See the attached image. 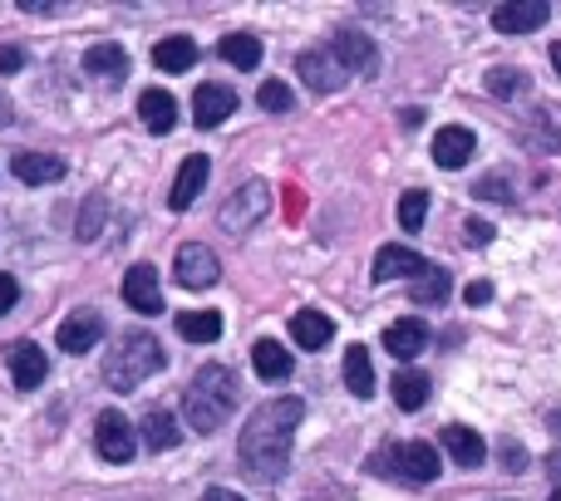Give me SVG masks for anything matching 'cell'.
Masks as SVG:
<instances>
[{
  "instance_id": "1",
  "label": "cell",
  "mask_w": 561,
  "mask_h": 501,
  "mask_svg": "<svg viewBox=\"0 0 561 501\" xmlns=\"http://www.w3.org/2000/svg\"><path fill=\"white\" fill-rule=\"evenodd\" d=\"M306 418V404L296 394L266 398L252 418L242 423V443H237V457H242V473L252 482H280L290 467V443H296V428Z\"/></svg>"
},
{
  "instance_id": "2",
  "label": "cell",
  "mask_w": 561,
  "mask_h": 501,
  "mask_svg": "<svg viewBox=\"0 0 561 501\" xmlns=\"http://www.w3.org/2000/svg\"><path fill=\"white\" fill-rule=\"evenodd\" d=\"M237 398H242V384L227 364H203L183 388V418L193 433L213 438L227 418L237 413Z\"/></svg>"
},
{
  "instance_id": "3",
  "label": "cell",
  "mask_w": 561,
  "mask_h": 501,
  "mask_svg": "<svg viewBox=\"0 0 561 501\" xmlns=\"http://www.w3.org/2000/svg\"><path fill=\"white\" fill-rule=\"evenodd\" d=\"M163 364H168L163 339H153L148 329H134V335H124L104 354V388H114V394H134V388L144 384V378H153Z\"/></svg>"
},
{
  "instance_id": "4",
  "label": "cell",
  "mask_w": 561,
  "mask_h": 501,
  "mask_svg": "<svg viewBox=\"0 0 561 501\" xmlns=\"http://www.w3.org/2000/svg\"><path fill=\"white\" fill-rule=\"evenodd\" d=\"M272 212V187L262 183V177H252V183H242L232 197L222 202V212H217V222H222V232H252L262 217Z\"/></svg>"
},
{
  "instance_id": "5",
  "label": "cell",
  "mask_w": 561,
  "mask_h": 501,
  "mask_svg": "<svg viewBox=\"0 0 561 501\" xmlns=\"http://www.w3.org/2000/svg\"><path fill=\"white\" fill-rule=\"evenodd\" d=\"M296 74H300V84H306L310 94H335V89L350 84V69L340 65L330 45L300 49V55H296Z\"/></svg>"
},
{
  "instance_id": "6",
  "label": "cell",
  "mask_w": 561,
  "mask_h": 501,
  "mask_svg": "<svg viewBox=\"0 0 561 501\" xmlns=\"http://www.w3.org/2000/svg\"><path fill=\"white\" fill-rule=\"evenodd\" d=\"M94 447H99V457H104V463H134V453H138L134 423H128L118 408L99 413L94 418Z\"/></svg>"
},
{
  "instance_id": "7",
  "label": "cell",
  "mask_w": 561,
  "mask_h": 501,
  "mask_svg": "<svg viewBox=\"0 0 561 501\" xmlns=\"http://www.w3.org/2000/svg\"><path fill=\"white\" fill-rule=\"evenodd\" d=\"M173 276H178V286H187V290L217 286V276H222L217 250L203 246V242H183V246H178V256H173Z\"/></svg>"
},
{
  "instance_id": "8",
  "label": "cell",
  "mask_w": 561,
  "mask_h": 501,
  "mask_svg": "<svg viewBox=\"0 0 561 501\" xmlns=\"http://www.w3.org/2000/svg\"><path fill=\"white\" fill-rule=\"evenodd\" d=\"M330 49H335V59L350 69V74H379V45L365 35V30L355 25H340L335 39H330Z\"/></svg>"
},
{
  "instance_id": "9",
  "label": "cell",
  "mask_w": 561,
  "mask_h": 501,
  "mask_svg": "<svg viewBox=\"0 0 561 501\" xmlns=\"http://www.w3.org/2000/svg\"><path fill=\"white\" fill-rule=\"evenodd\" d=\"M552 20V5L547 0H507V5H493V30L497 35H533Z\"/></svg>"
},
{
  "instance_id": "10",
  "label": "cell",
  "mask_w": 561,
  "mask_h": 501,
  "mask_svg": "<svg viewBox=\"0 0 561 501\" xmlns=\"http://www.w3.org/2000/svg\"><path fill=\"white\" fill-rule=\"evenodd\" d=\"M124 305H134L138 315H163V290H158V270L148 260L124 270Z\"/></svg>"
},
{
  "instance_id": "11",
  "label": "cell",
  "mask_w": 561,
  "mask_h": 501,
  "mask_svg": "<svg viewBox=\"0 0 561 501\" xmlns=\"http://www.w3.org/2000/svg\"><path fill=\"white\" fill-rule=\"evenodd\" d=\"M99 339H104V315H99V310H75V315L59 325V349H65V354H89Z\"/></svg>"
},
{
  "instance_id": "12",
  "label": "cell",
  "mask_w": 561,
  "mask_h": 501,
  "mask_svg": "<svg viewBox=\"0 0 561 501\" xmlns=\"http://www.w3.org/2000/svg\"><path fill=\"white\" fill-rule=\"evenodd\" d=\"M207 173H213L207 153L183 158V167H178V177H173V193H168V207H173V212H187V207L197 202V193L207 187Z\"/></svg>"
},
{
  "instance_id": "13",
  "label": "cell",
  "mask_w": 561,
  "mask_h": 501,
  "mask_svg": "<svg viewBox=\"0 0 561 501\" xmlns=\"http://www.w3.org/2000/svg\"><path fill=\"white\" fill-rule=\"evenodd\" d=\"M232 108H237V94L227 84H197V94H193V124L197 128L227 124V118H232Z\"/></svg>"
},
{
  "instance_id": "14",
  "label": "cell",
  "mask_w": 561,
  "mask_h": 501,
  "mask_svg": "<svg viewBox=\"0 0 561 501\" xmlns=\"http://www.w3.org/2000/svg\"><path fill=\"white\" fill-rule=\"evenodd\" d=\"M473 148H478V138L468 133V128H438L434 133V148H428V153H434V163L438 167H448V173H458V167H468L473 163Z\"/></svg>"
},
{
  "instance_id": "15",
  "label": "cell",
  "mask_w": 561,
  "mask_h": 501,
  "mask_svg": "<svg viewBox=\"0 0 561 501\" xmlns=\"http://www.w3.org/2000/svg\"><path fill=\"white\" fill-rule=\"evenodd\" d=\"M428 345H434V329H428L424 319H414V315H409V319H394V325L385 329V349H389L394 359H419Z\"/></svg>"
},
{
  "instance_id": "16",
  "label": "cell",
  "mask_w": 561,
  "mask_h": 501,
  "mask_svg": "<svg viewBox=\"0 0 561 501\" xmlns=\"http://www.w3.org/2000/svg\"><path fill=\"white\" fill-rule=\"evenodd\" d=\"M5 364H10V378H15V388H39L45 384V374H49V364H45V349L39 345H30V339H20V345H10V354H5Z\"/></svg>"
},
{
  "instance_id": "17",
  "label": "cell",
  "mask_w": 561,
  "mask_h": 501,
  "mask_svg": "<svg viewBox=\"0 0 561 501\" xmlns=\"http://www.w3.org/2000/svg\"><path fill=\"white\" fill-rule=\"evenodd\" d=\"M290 339H296L300 349H310V354H320V349L335 339V319H330L325 310H296V315H290Z\"/></svg>"
},
{
  "instance_id": "18",
  "label": "cell",
  "mask_w": 561,
  "mask_h": 501,
  "mask_svg": "<svg viewBox=\"0 0 561 501\" xmlns=\"http://www.w3.org/2000/svg\"><path fill=\"white\" fill-rule=\"evenodd\" d=\"M394 457H399V477H404V482L428 487L438 477V447L434 443H404V447H394Z\"/></svg>"
},
{
  "instance_id": "19",
  "label": "cell",
  "mask_w": 561,
  "mask_h": 501,
  "mask_svg": "<svg viewBox=\"0 0 561 501\" xmlns=\"http://www.w3.org/2000/svg\"><path fill=\"white\" fill-rule=\"evenodd\" d=\"M10 173L20 177L25 187H45V183H59L65 177V158H55V153H15L10 158Z\"/></svg>"
},
{
  "instance_id": "20",
  "label": "cell",
  "mask_w": 561,
  "mask_h": 501,
  "mask_svg": "<svg viewBox=\"0 0 561 501\" xmlns=\"http://www.w3.org/2000/svg\"><path fill=\"white\" fill-rule=\"evenodd\" d=\"M84 74H94L99 84H118L128 74V49L104 39V45H89L84 49Z\"/></svg>"
},
{
  "instance_id": "21",
  "label": "cell",
  "mask_w": 561,
  "mask_h": 501,
  "mask_svg": "<svg viewBox=\"0 0 561 501\" xmlns=\"http://www.w3.org/2000/svg\"><path fill=\"white\" fill-rule=\"evenodd\" d=\"M138 438H144L148 453H173L183 443V428H178V418L168 408H148L144 423H138Z\"/></svg>"
},
{
  "instance_id": "22",
  "label": "cell",
  "mask_w": 561,
  "mask_h": 501,
  "mask_svg": "<svg viewBox=\"0 0 561 501\" xmlns=\"http://www.w3.org/2000/svg\"><path fill=\"white\" fill-rule=\"evenodd\" d=\"M138 118H144V128L148 133H173L178 128V98L173 94H163V89H144L138 94Z\"/></svg>"
},
{
  "instance_id": "23",
  "label": "cell",
  "mask_w": 561,
  "mask_h": 501,
  "mask_svg": "<svg viewBox=\"0 0 561 501\" xmlns=\"http://www.w3.org/2000/svg\"><path fill=\"white\" fill-rule=\"evenodd\" d=\"M424 266L428 260L419 256V250H409V246H379V256H375V266H369V276L385 286V280H394V276H424Z\"/></svg>"
},
{
  "instance_id": "24",
  "label": "cell",
  "mask_w": 561,
  "mask_h": 501,
  "mask_svg": "<svg viewBox=\"0 0 561 501\" xmlns=\"http://www.w3.org/2000/svg\"><path fill=\"white\" fill-rule=\"evenodd\" d=\"M438 443H444V453L454 457L458 467H483V457H488V443L463 423H448L444 433H438Z\"/></svg>"
},
{
  "instance_id": "25",
  "label": "cell",
  "mask_w": 561,
  "mask_h": 501,
  "mask_svg": "<svg viewBox=\"0 0 561 501\" xmlns=\"http://www.w3.org/2000/svg\"><path fill=\"white\" fill-rule=\"evenodd\" d=\"M153 65L163 69V74H187V69L197 65V39L193 35H168L153 45Z\"/></svg>"
},
{
  "instance_id": "26",
  "label": "cell",
  "mask_w": 561,
  "mask_h": 501,
  "mask_svg": "<svg viewBox=\"0 0 561 501\" xmlns=\"http://www.w3.org/2000/svg\"><path fill=\"white\" fill-rule=\"evenodd\" d=\"M345 388L365 404V398H375V364H369V349L365 345H350L345 349Z\"/></svg>"
},
{
  "instance_id": "27",
  "label": "cell",
  "mask_w": 561,
  "mask_h": 501,
  "mask_svg": "<svg viewBox=\"0 0 561 501\" xmlns=\"http://www.w3.org/2000/svg\"><path fill=\"white\" fill-rule=\"evenodd\" d=\"M173 329L187 345H213V339L222 335V315H217V310H183V315L173 319Z\"/></svg>"
},
{
  "instance_id": "28",
  "label": "cell",
  "mask_w": 561,
  "mask_h": 501,
  "mask_svg": "<svg viewBox=\"0 0 561 501\" xmlns=\"http://www.w3.org/2000/svg\"><path fill=\"white\" fill-rule=\"evenodd\" d=\"M252 369L266 378V384H280V378H290V349H280L276 339H256L252 345Z\"/></svg>"
},
{
  "instance_id": "29",
  "label": "cell",
  "mask_w": 561,
  "mask_h": 501,
  "mask_svg": "<svg viewBox=\"0 0 561 501\" xmlns=\"http://www.w3.org/2000/svg\"><path fill=\"white\" fill-rule=\"evenodd\" d=\"M448 290H454V276L444 266H424V276H414V286H409V300L414 305H444Z\"/></svg>"
},
{
  "instance_id": "30",
  "label": "cell",
  "mask_w": 561,
  "mask_h": 501,
  "mask_svg": "<svg viewBox=\"0 0 561 501\" xmlns=\"http://www.w3.org/2000/svg\"><path fill=\"white\" fill-rule=\"evenodd\" d=\"M217 55H222L227 65H237V69H256L262 65V39L247 35V30H232V35H222Z\"/></svg>"
},
{
  "instance_id": "31",
  "label": "cell",
  "mask_w": 561,
  "mask_h": 501,
  "mask_svg": "<svg viewBox=\"0 0 561 501\" xmlns=\"http://www.w3.org/2000/svg\"><path fill=\"white\" fill-rule=\"evenodd\" d=\"M424 404H428V374H419V369H404V374H394V408H404V413H419Z\"/></svg>"
},
{
  "instance_id": "32",
  "label": "cell",
  "mask_w": 561,
  "mask_h": 501,
  "mask_svg": "<svg viewBox=\"0 0 561 501\" xmlns=\"http://www.w3.org/2000/svg\"><path fill=\"white\" fill-rule=\"evenodd\" d=\"M527 89H533V79H527L523 69H513V65L488 69V94L493 98H523Z\"/></svg>"
},
{
  "instance_id": "33",
  "label": "cell",
  "mask_w": 561,
  "mask_h": 501,
  "mask_svg": "<svg viewBox=\"0 0 561 501\" xmlns=\"http://www.w3.org/2000/svg\"><path fill=\"white\" fill-rule=\"evenodd\" d=\"M424 217H428V193L424 187H414V193L399 197V226H404V232H424Z\"/></svg>"
},
{
  "instance_id": "34",
  "label": "cell",
  "mask_w": 561,
  "mask_h": 501,
  "mask_svg": "<svg viewBox=\"0 0 561 501\" xmlns=\"http://www.w3.org/2000/svg\"><path fill=\"white\" fill-rule=\"evenodd\" d=\"M256 104H262L266 114H290V108H296V94H290L280 79H266V84L256 89Z\"/></svg>"
},
{
  "instance_id": "35",
  "label": "cell",
  "mask_w": 561,
  "mask_h": 501,
  "mask_svg": "<svg viewBox=\"0 0 561 501\" xmlns=\"http://www.w3.org/2000/svg\"><path fill=\"white\" fill-rule=\"evenodd\" d=\"M99 222H104V197L94 193L84 207H79V226H75V236H79V242H94V236H99Z\"/></svg>"
},
{
  "instance_id": "36",
  "label": "cell",
  "mask_w": 561,
  "mask_h": 501,
  "mask_svg": "<svg viewBox=\"0 0 561 501\" xmlns=\"http://www.w3.org/2000/svg\"><path fill=\"white\" fill-rule=\"evenodd\" d=\"M473 193H478V197H488V202H517V193H513V187H507V177H503V173L483 177V183H478Z\"/></svg>"
},
{
  "instance_id": "37",
  "label": "cell",
  "mask_w": 561,
  "mask_h": 501,
  "mask_svg": "<svg viewBox=\"0 0 561 501\" xmlns=\"http://www.w3.org/2000/svg\"><path fill=\"white\" fill-rule=\"evenodd\" d=\"M25 69V49L20 45H0V74H20Z\"/></svg>"
},
{
  "instance_id": "38",
  "label": "cell",
  "mask_w": 561,
  "mask_h": 501,
  "mask_svg": "<svg viewBox=\"0 0 561 501\" xmlns=\"http://www.w3.org/2000/svg\"><path fill=\"white\" fill-rule=\"evenodd\" d=\"M15 300H20V280L0 270V315H10V310H15Z\"/></svg>"
},
{
  "instance_id": "39",
  "label": "cell",
  "mask_w": 561,
  "mask_h": 501,
  "mask_svg": "<svg viewBox=\"0 0 561 501\" xmlns=\"http://www.w3.org/2000/svg\"><path fill=\"white\" fill-rule=\"evenodd\" d=\"M463 300L468 305H488V300H493V280H473V286L463 290Z\"/></svg>"
},
{
  "instance_id": "40",
  "label": "cell",
  "mask_w": 561,
  "mask_h": 501,
  "mask_svg": "<svg viewBox=\"0 0 561 501\" xmlns=\"http://www.w3.org/2000/svg\"><path fill=\"white\" fill-rule=\"evenodd\" d=\"M463 236H468V246H488V242H493V226H488V222H478V217H473Z\"/></svg>"
},
{
  "instance_id": "41",
  "label": "cell",
  "mask_w": 561,
  "mask_h": 501,
  "mask_svg": "<svg viewBox=\"0 0 561 501\" xmlns=\"http://www.w3.org/2000/svg\"><path fill=\"white\" fill-rule=\"evenodd\" d=\"M503 467H507V473H523V467H527V453H523L517 443H503Z\"/></svg>"
},
{
  "instance_id": "42",
  "label": "cell",
  "mask_w": 561,
  "mask_h": 501,
  "mask_svg": "<svg viewBox=\"0 0 561 501\" xmlns=\"http://www.w3.org/2000/svg\"><path fill=\"white\" fill-rule=\"evenodd\" d=\"M203 501H242V497H237V492H227V487H207Z\"/></svg>"
},
{
  "instance_id": "43",
  "label": "cell",
  "mask_w": 561,
  "mask_h": 501,
  "mask_svg": "<svg viewBox=\"0 0 561 501\" xmlns=\"http://www.w3.org/2000/svg\"><path fill=\"white\" fill-rule=\"evenodd\" d=\"M547 473H552V482H561V447H552V457H547Z\"/></svg>"
},
{
  "instance_id": "44",
  "label": "cell",
  "mask_w": 561,
  "mask_h": 501,
  "mask_svg": "<svg viewBox=\"0 0 561 501\" xmlns=\"http://www.w3.org/2000/svg\"><path fill=\"white\" fill-rule=\"evenodd\" d=\"M10 118H15V108H10V98L0 94V128H10Z\"/></svg>"
},
{
  "instance_id": "45",
  "label": "cell",
  "mask_w": 561,
  "mask_h": 501,
  "mask_svg": "<svg viewBox=\"0 0 561 501\" xmlns=\"http://www.w3.org/2000/svg\"><path fill=\"white\" fill-rule=\"evenodd\" d=\"M547 428H552V438H561V413H552V418H547Z\"/></svg>"
},
{
  "instance_id": "46",
  "label": "cell",
  "mask_w": 561,
  "mask_h": 501,
  "mask_svg": "<svg viewBox=\"0 0 561 501\" xmlns=\"http://www.w3.org/2000/svg\"><path fill=\"white\" fill-rule=\"evenodd\" d=\"M552 69H557V74H561V39H557V45H552Z\"/></svg>"
},
{
  "instance_id": "47",
  "label": "cell",
  "mask_w": 561,
  "mask_h": 501,
  "mask_svg": "<svg viewBox=\"0 0 561 501\" xmlns=\"http://www.w3.org/2000/svg\"><path fill=\"white\" fill-rule=\"evenodd\" d=\"M547 501H561V487H557V492H552V497H547Z\"/></svg>"
}]
</instances>
